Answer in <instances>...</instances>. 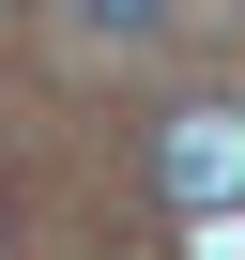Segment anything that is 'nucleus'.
I'll return each mask as SVG.
<instances>
[{
	"label": "nucleus",
	"mask_w": 245,
	"mask_h": 260,
	"mask_svg": "<svg viewBox=\"0 0 245 260\" xmlns=\"http://www.w3.org/2000/svg\"><path fill=\"white\" fill-rule=\"evenodd\" d=\"M154 184H169V214H245V107H184L154 138Z\"/></svg>",
	"instance_id": "obj_1"
}]
</instances>
